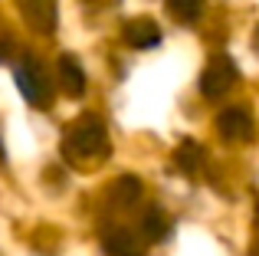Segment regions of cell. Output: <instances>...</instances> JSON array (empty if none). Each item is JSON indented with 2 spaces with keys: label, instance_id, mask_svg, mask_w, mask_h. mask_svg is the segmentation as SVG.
<instances>
[{
  "label": "cell",
  "instance_id": "6da1fadb",
  "mask_svg": "<svg viewBox=\"0 0 259 256\" xmlns=\"http://www.w3.org/2000/svg\"><path fill=\"white\" fill-rule=\"evenodd\" d=\"M108 151V135H105V125L99 118L85 115L79 125H72L63 138V154L72 161V164H82L89 158H102Z\"/></svg>",
  "mask_w": 259,
  "mask_h": 256
},
{
  "label": "cell",
  "instance_id": "7a4b0ae2",
  "mask_svg": "<svg viewBox=\"0 0 259 256\" xmlns=\"http://www.w3.org/2000/svg\"><path fill=\"white\" fill-rule=\"evenodd\" d=\"M13 79H17L20 96L30 105H36V109H46V105H50V79H46V69L36 59H23V63L13 69Z\"/></svg>",
  "mask_w": 259,
  "mask_h": 256
},
{
  "label": "cell",
  "instance_id": "3957f363",
  "mask_svg": "<svg viewBox=\"0 0 259 256\" xmlns=\"http://www.w3.org/2000/svg\"><path fill=\"white\" fill-rule=\"evenodd\" d=\"M236 79H240V72H236L233 59L230 56H213L207 63V69H203V76H200V92L207 99H220L236 86Z\"/></svg>",
  "mask_w": 259,
  "mask_h": 256
},
{
  "label": "cell",
  "instance_id": "277c9868",
  "mask_svg": "<svg viewBox=\"0 0 259 256\" xmlns=\"http://www.w3.org/2000/svg\"><path fill=\"white\" fill-rule=\"evenodd\" d=\"M20 7V17L30 23V30L50 36L56 30V20H59V10H56V0H17Z\"/></svg>",
  "mask_w": 259,
  "mask_h": 256
},
{
  "label": "cell",
  "instance_id": "5b68a950",
  "mask_svg": "<svg viewBox=\"0 0 259 256\" xmlns=\"http://www.w3.org/2000/svg\"><path fill=\"white\" fill-rule=\"evenodd\" d=\"M217 132H220L227 141H249L256 128H253L249 112L240 109V105H233V109H223L220 115H217Z\"/></svg>",
  "mask_w": 259,
  "mask_h": 256
},
{
  "label": "cell",
  "instance_id": "8992f818",
  "mask_svg": "<svg viewBox=\"0 0 259 256\" xmlns=\"http://www.w3.org/2000/svg\"><path fill=\"white\" fill-rule=\"evenodd\" d=\"M125 43L135 46V50H151V46L161 43V26L148 17H138V20H128L125 23Z\"/></svg>",
  "mask_w": 259,
  "mask_h": 256
},
{
  "label": "cell",
  "instance_id": "52a82bcc",
  "mask_svg": "<svg viewBox=\"0 0 259 256\" xmlns=\"http://www.w3.org/2000/svg\"><path fill=\"white\" fill-rule=\"evenodd\" d=\"M59 86H63V92L69 99H79L85 92V72H82V66H79L72 56L59 59Z\"/></svg>",
  "mask_w": 259,
  "mask_h": 256
},
{
  "label": "cell",
  "instance_id": "ba28073f",
  "mask_svg": "<svg viewBox=\"0 0 259 256\" xmlns=\"http://www.w3.org/2000/svg\"><path fill=\"white\" fill-rule=\"evenodd\" d=\"M102 253L105 256H141L128 230H108L105 240H102Z\"/></svg>",
  "mask_w": 259,
  "mask_h": 256
},
{
  "label": "cell",
  "instance_id": "9c48e42d",
  "mask_svg": "<svg viewBox=\"0 0 259 256\" xmlns=\"http://www.w3.org/2000/svg\"><path fill=\"white\" fill-rule=\"evenodd\" d=\"M141 230H145V237L151 240V243H158V240H164L167 233H171V217H167L161 207H151V210L145 214V220H141Z\"/></svg>",
  "mask_w": 259,
  "mask_h": 256
},
{
  "label": "cell",
  "instance_id": "30bf717a",
  "mask_svg": "<svg viewBox=\"0 0 259 256\" xmlns=\"http://www.w3.org/2000/svg\"><path fill=\"white\" fill-rule=\"evenodd\" d=\"M138 197H141V181L132 178V174H125V178H118L112 184V200L118 207H132Z\"/></svg>",
  "mask_w": 259,
  "mask_h": 256
},
{
  "label": "cell",
  "instance_id": "8fae6325",
  "mask_svg": "<svg viewBox=\"0 0 259 256\" xmlns=\"http://www.w3.org/2000/svg\"><path fill=\"white\" fill-rule=\"evenodd\" d=\"M200 161H203V148L197 145V141H181V148L174 151V164L181 167L184 174L197 171V167H200Z\"/></svg>",
  "mask_w": 259,
  "mask_h": 256
},
{
  "label": "cell",
  "instance_id": "7c38bea8",
  "mask_svg": "<svg viewBox=\"0 0 259 256\" xmlns=\"http://www.w3.org/2000/svg\"><path fill=\"white\" fill-rule=\"evenodd\" d=\"M167 10H171V17L181 20V23H194L203 13V0H167Z\"/></svg>",
  "mask_w": 259,
  "mask_h": 256
},
{
  "label": "cell",
  "instance_id": "4fadbf2b",
  "mask_svg": "<svg viewBox=\"0 0 259 256\" xmlns=\"http://www.w3.org/2000/svg\"><path fill=\"white\" fill-rule=\"evenodd\" d=\"M7 161V151H4V141H0V164Z\"/></svg>",
  "mask_w": 259,
  "mask_h": 256
},
{
  "label": "cell",
  "instance_id": "5bb4252c",
  "mask_svg": "<svg viewBox=\"0 0 259 256\" xmlns=\"http://www.w3.org/2000/svg\"><path fill=\"white\" fill-rule=\"evenodd\" d=\"M256 46H259V30H256Z\"/></svg>",
  "mask_w": 259,
  "mask_h": 256
}]
</instances>
